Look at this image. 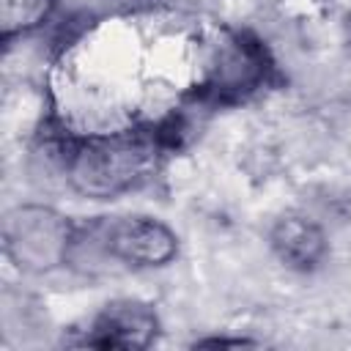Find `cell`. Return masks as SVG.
Listing matches in <instances>:
<instances>
[{"label": "cell", "instance_id": "1", "mask_svg": "<svg viewBox=\"0 0 351 351\" xmlns=\"http://www.w3.org/2000/svg\"><path fill=\"white\" fill-rule=\"evenodd\" d=\"M186 118L170 112L156 123L101 134H55L58 173L66 186L88 200H112L145 186L162 162L184 145Z\"/></svg>", "mask_w": 351, "mask_h": 351}, {"label": "cell", "instance_id": "2", "mask_svg": "<svg viewBox=\"0 0 351 351\" xmlns=\"http://www.w3.org/2000/svg\"><path fill=\"white\" fill-rule=\"evenodd\" d=\"M178 233L156 217H96L85 225H77L69 266L85 271L107 263L126 269H162L178 258Z\"/></svg>", "mask_w": 351, "mask_h": 351}, {"label": "cell", "instance_id": "3", "mask_svg": "<svg viewBox=\"0 0 351 351\" xmlns=\"http://www.w3.org/2000/svg\"><path fill=\"white\" fill-rule=\"evenodd\" d=\"M277 82L269 47L250 30H228L211 47L203 77L192 93L200 107L241 104Z\"/></svg>", "mask_w": 351, "mask_h": 351}, {"label": "cell", "instance_id": "4", "mask_svg": "<svg viewBox=\"0 0 351 351\" xmlns=\"http://www.w3.org/2000/svg\"><path fill=\"white\" fill-rule=\"evenodd\" d=\"M77 222L47 203H19L3 217L5 258L25 274H49L69 266Z\"/></svg>", "mask_w": 351, "mask_h": 351}, {"label": "cell", "instance_id": "5", "mask_svg": "<svg viewBox=\"0 0 351 351\" xmlns=\"http://www.w3.org/2000/svg\"><path fill=\"white\" fill-rule=\"evenodd\" d=\"M159 329L162 324L154 304L123 296L107 302L88 321L77 346L101 348V351H140L156 343Z\"/></svg>", "mask_w": 351, "mask_h": 351}, {"label": "cell", "instance_id": "6", "mask_svg": "<svg viewBox=\"0 0 351 351\" xmlns=\"http://www.w3.org/2000/svg\"><path fill=\"white\" fill-rule=\"evenodd\" d=\"M269 247L274 258L291 271H315L329 252L324 228L302 211L280 214L271 222Z\"/></svg>", "mask_w": 351, "mask_h": 351}, {"label": "cell", "instance_id": "7", "mask_svg": "<svg viewBox=\"0 0 351 351\" xmlns=\"http://www.w3.org/2000/svg\"><path fill=\"white\" fill-rule=\"evenodd\" d=\"M58 8V0H0V36L3 44L41 30Z\"/></svg>", "mask_w": 351, "mask_h": 351}, {"label": "cell", "instance_id": "8", "mask_svg": "<svg viewBox=\"0 0 351 351\" xmlns=\"http://www.w3.org/2000/svg\"><path fill=\"white\" fill-rule=\"evenodd\" d=\"M255 340H247V337H206V340H197L195 346H252Z\"/></svg>", "mask_w": 351, "mask_h": 351}, {"label": "cell", "instance_id": "9", "mask_svg": "<svg viewBox=\"0 0 351 351\" xmlns=\"http://www.w3.org/2000/svg\"><path fill=\"white\" fill-rule=\"evenodd\" d=\"M118 3H134V0H118Z\"/></svg>", "mask_w": 351, "mask_h": 351}]
</instances>
